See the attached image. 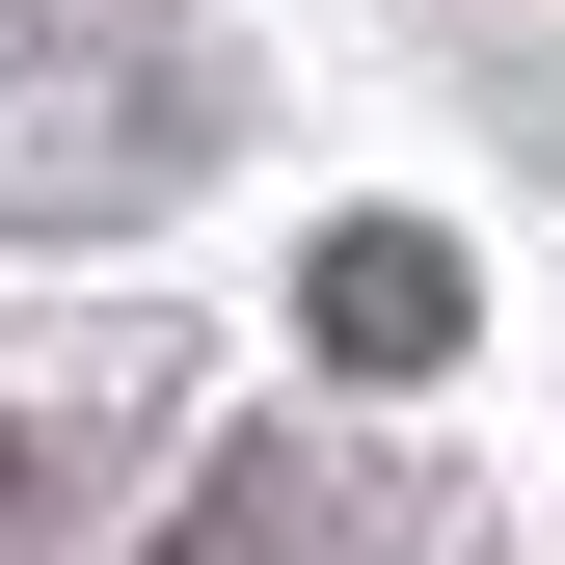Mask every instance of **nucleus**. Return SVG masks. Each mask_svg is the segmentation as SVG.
<instances>
[{
  "mask_svg": "<svg viewBox=\"0 0 565 565\" xmlns=\"http://www.w3.org/2000/svg\"><path fill=\"white\" fill-rule=\"evenodd\" d=\"M297 323L350 350V377H431V350H458V243H431V216H323Z\"/></svg>",
  "mask_w": 565,
  "mask_h": 565,
  "instance_id": "1",
  "label": "nucleus"
},
{
  "mask_svg": "<svg viewBox=\"0 0 565 565\" xmlns=\"http://www.w3.org/2000/svg\"><path fill=\"white\" fill-rule=\"evenodd\" d=\"M189 565H297V458H243L216 512H189Z\"/></svg>",
  "mask_w": 565,
  "mask_h": 565,
  "instance_id": "2",
  "label": "nucleus"
},
{
  "mask_svg": "<svg viewBox=\"0 0 565 565\" xmlns=\"http://www.w3.org/2000/svg\"><path fill=\"white\" fill-rule=\"evenodd\" d=\"M0 484H28V458H0Z\"/></svg>",
  "mask_w": 565,
  "mask_h": 565,
  "instance_id": "3",
  "label": "nucleus"
}]
</instances>
